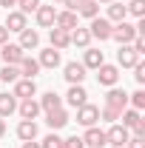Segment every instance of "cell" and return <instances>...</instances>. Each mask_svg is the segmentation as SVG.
Here are the masks:
<instances>
[{
    "instance_id": "obj_14",
    "label": "cell",
    "mask_w": 145,
    "mask_h": 148,
    "mask_svg": "<svg viewBox=\"0 0 145 148\" xmlns=\"http://www.w3.org/2000/svg\"><path fill=\"white\" fill-rule=\"evenodd\" d=\"M34 14H37V26H43V29H51L54 20H57L54 6H43V3H40V9H37Z\"/></svg>"
},
{
    "instance_id": "obj_25",
    "label": "cell",
    "mask_w": 145,
    "mask_h": 148,
    "mask_svg": "<svg viewBox=\"0 0 145 148\" xmlns=\"http://www.w3.org/2000/svg\"><path fill=\"white\" fill-rule=\"evenodd\" d=\"M77 14H83V17H100V3L97 0H80V6H77Z\"/></svg>"
},
{
    "instance_id": "obj_30",
    "label": "cell",
    "mask_w": 145,
    "mask_h": 148,
    "mask_svg": "<svg viewBox=\"0 0 145 148\" xmlns=\"http://www.w3.org/2000/svg\"><path fill=\"white\" fill-rule=\"evenodd\" d=\"M120 120H122V125L131 131L134 125H137V123H140V111H137V108H125L122 114H120Z\"/></svg>"
},
{
    "instance_id": "obj_37",
    "label": "cell",
    "mask_w": 145,
    "mask_h": 148,
    "mask_svg": "<svg viewBox=\"0 0 145 148\" xmlns=\"http://www.w3.org/2000/svg\"><path fill=\"white\" fill-rule=\"evenodd\" d=\"M63 148H85V143H83V137H68V140H63Z\"/></svg>"
},
{
    "instance_id": "obj_11",
    "label": "cell",
    "mask_w": 145,
    "mask_h": 148,
    "mask_svg": "<svg viewBox=\"0 0 145 148\" xmlns=\"http://www.w3.org/2000/svg\"><path fill=\"white\" fill-rule=\"evenodd\" d=\"M66 103H68L71 108H80V106H85V103H88V91H85L83 86H71L68 94H66Z\"/></svg>"
},
{
    "instance_id": "obj_45",
    "label": "cell",
    "mask_w": 145,
    "mask_h": 148,
    "mask_svg": "<svg viewBox=\"0 0 145 148\" xmlns=\"http://www.w3.org/2000/svg\"><path fill=\"white\" fill-rule=\"evenodd\" d=\"M97 3H114V0H97Z\"/></svg>"
},
{
    "instance_id": "obj_46",
    "label": "cell",
    "mask_w": 145,
    "mask_h": 148,
    "mask_svg": "<svg viewBox=\"0 0 145 148\" xmlns=\"http://www.w3.org/2000/svg\"><path fill=\"white\" fill-rule=\"evenodd\" d=\"M111 148H125V145H111Z\"/></svg>"
},
{
    "instance_id": "obj_17",
    "label": "cell",
    "mask_w": 145,
    "mask_h": 148,
    "mask_svg": "<svg viewBox=\"0 0 145 148\" xmlns=\"http://www.w3.org/2000/svg\"><path fill=\"white\" fill-rule=\"evenodd\" d=\"M17 46L23 49V51H29V49H37V46H40V34H37L34 29H29V26H26V29L20 32V43H17Z\"/></svg>"
},
{
    "instance_id": "obj_12",
    "label": "cell",
    "mask_w": 145,
    "mask_h": 148,
    "mask_svg": "<svg viewBox=\"0 0 145 148\" xmlns=\"http://www.w3.org/2000/svg\"><path fill=\"white\" fill-rule=\"evenodd\" d=\"M117 63H120L122 69H134V66L140 63V54H137L131 46H120V51H117Z\"/></svg>"
},
{
    "instance_id": "obj_35",
    "label": "cell",
    "mask_w": 145,
    "mask_h": 148,
    "mask_svg": "<svg viewBox=\"0 0 145 148\" xmlns=\"http://www.w3.org/2000/svg\"><path fill=\"white\" fill-rule=\"evenodd\" d=\"M40 148H63V140H60L57 134H49V137L40 143Z\"/></svg>"
},
{
    "instance_id": "obj_22",
    "label": "cell",
    "mask_w": 145,
    "mask_h": 148,
    "mask_svg": "<svg viewBox=\"0 0 145 148\" xmlns=\"http://www.w3.org/2000/svg\"><path fill=\"white\" fill-rule=\"evenodd\" d=\"M17 137L23 140V143L37 140V123H34V120H20V125H17Z\"/></svg>"
},
{
    "instance_id": "obj_6",
    "label": "cell",
    "mask_w": 145,
    "mask_h": 148,
    "mask_svg": "<svg viewBox=\"0 0 145 148\" xmlns=\"http://www.w3.org/2000/svg\"><path fill=\"white\" fill-rule=\"evenodd\" d=\"M105 106L108 108H117V111H125L128 108V94L122 88H117V86H111L108 94H105Z\"/></svg>"
},
{
    "instance_id": "obj_31",
    "label": "cell",
    "mask_w": 145,
    "mask_h": 148,
    "mask_svg": "<svg viewBox=\"0 0 145 148\" xmlns=\"http://www.w3.org/2000/svg\"><path fill=\"white\" fill-rule=\"evenodd\" d=\"M125 12L134 14V17H145V0H128Z\"/></svg>"
},
{
    "instance_id": "obj_29",
    "label": "cell",
    "mask_w": 145,
    "mask_h": 148,
    "mask_svg": "<svg viewBox=\"0 0 145 148\" xmlns=\"http://www.w3.org/2000/svg\"><path fill=\"white\" fill-rule=\"evenodd\" d=\"M20 80V69L17 66H3L0 69V83H17Z\"/></svg>"
},
{
    "instance_id": "obj_36",
    "label": "cell",
    "mask_w": 145,
    "mask_h": 148,
    "mask_svg": "<svg viewBox=\"0 0 145 148\" xmlns=\"http://www.w3.org/2000/svg\"><path fill=\"white\" fill-rule=\"evenodd\" d=\"M134 80H137L140 86H145V63H142V60L134 66Z\"/></svg>"
},
{
    "instance_id": "obj_41",
    "label": "cell",
    "mask_w": 145,
    "mask_h": 148,
    "mask_svg": "<svg viewBox=\"0 0 145 148\" xmlns=\"http://www.w3.org/2000/svg\"><path fill=\"white\" fill-rule=\"evenodd\" d=\"M3 43H9V29H6V26H0V46H3Z\"/></svg>"
},
{
    "instance_id": "obj_9",
    "label": "cell",
    "mask_w": 145,
    "mask_h": 148,
    "mask_svg": "<svg viewBox=\"0 0 145 148\" xmlns=\"http://www.w3.org/2000/svg\"><path fill=\"white\" fill-rule=\"evenodd\" d=\"M14 97H17V100H29V97H34L37 94V83L34 80H29V77H20L17 83H14Z\"/></svg>"
},
{
    "instance_id": "obj_8",
    "label": "cell",
    "mask_w": 145,
    "mask_h": 148,
    "mask_svg": "<svg viewBox=\"0 0 145 148\" xmlns=\"http://www.w3.org/2000/svg\"><path fill=\"white\" fill-rule=\"evenodd\" d=\"M97 80H100V86H117V80H120V69L117 66H108V63H103L100 69H97Z\"/></svg>"
},
{
    "instance_id": "obj_20",
    "label": "cell",
    "mask_w": 145,
    "mask_h": 148,
    "mask_svg": "<svg viewBox=\"0 0 145 148\" xmlns=\"http://www.w3.org/2000/svg\"><path fill=\"white\" fill-rule=\"evenodd\" d=\"M68 40H71V46H77V49H88V43H91V32L88 29H71L68 32Z\"/></svg>"
},
{
    "instance_id": "obj_15",
    "label": "cell",
    "mask_w": 145,
    "mask_h": 148,
    "mask_svg": "<svg viewBox=\"0 0 145 148\" xmlns=\"http://www.w3.org/2000/svg\"><path fill=\"white\" fill-rule=\"evenodd\" d=\"M77 17H80V14H77V12H68V9H66V12H57L54 26L63 29V32H71V29H77Z\"/></svg>"
},
{
    "instance_id": "obj_33",
    "label": "cell",
    "mask_w": 145,
    "mask_h": 148,
    "mask_svg": "<svg viewBox=\"0 0 145 148\" xmlns=\"http://www.w3.org/2000/svg\"><path fill=\"white\" fill-rule=\"evenodd\" d=\"M17 12H23V14H29V12H37L40 9V0H17Z\"/></svg>"
},
{
    "instance_id": "obj_39",
    "label": "cell",
    "mask_w": 145,
    "mask_h": 148,
    "mask_svg": "<svg viewBox=\"0 0 145 148\" xmlns=\"http://www.w3.org/2000/svg\"><path fill=\"white\" fill-rule=\"evenodd\" d=\"M131 131H134V137H145V120H142V117H140V123H137Z\"/></svg>"
},
{
    "instance_id": "obj_42",
    "label": "cell",
    "mask_w": 145,
    "mask_h": 148,
    "mask_svg": "<svg viewBox=\"0 0 145 148\" xmlns=\"http://www.w3.org/2000/svg\"><path fill=\"white\" fill-rule=\"evenodd\" d=\"M0 6L3 9H12V6H17V0H0Z\"/></svg>"
},
{
    "instance_id": "obj_3",
    "label": "cell",
    "mask_w": 145,
    "mask_h": 148,
    "mask_svg": "<svg viewBox=\"0 0 145 148\" xmlns=\"http://www.w3.org/2000/svg\"><path fill=\"white\" fill-rule=\"evenodd\" d=\"M0 57H3L6 66H20V60L26 57V51L20 49L17 43H3V46H0Z\"/></svg>"
},
{
    "instance_id": "obj_32",
    "label": "cell",
    "mask_w": 145,
    "mask_h": 148,
    "mask_svg": "<svg viewBox=\"0 0 145 148\" xmlns=\"http://www.w3.org/2000/svg\"><path fill=\"white\" fill-rule=\"evenodd\" d=\"M128 103H131V106H134V108H137V111H142V108H145V91H142V88H140V91L128 94Z\"/></svg>"
},
{
    "instance_id": "obj_34",
    "label": "cell",
    "mask_w": 145,
    "mask_h": 148,
    "mask_svg": "<svg viewBox=\"0 0 145 148\" xmlns=\"http://www.w3.org/2000/svg\"><path fill=\"white\" fill-rule=\"evenodd\" d=\"M120 114H122V111L108 108V106H105V108L100 111V120H105V123H117V120H120Z\"/></svg>"
},
{
    "instance_id": "obj_10",
    "label": "cell",
    "mask_w": 145,
    "mask_h": 148,
    "mask_svg": "<svg viewBox=\"0 0 145 148\" xmlns=\"http://www.w3.org/2000/svg\"><path fill=\"white\" fill-rule=\"evenodd\" d=\"M71 86H83V80H85V66L83 63H66V74H63Z\"/></svg>"
},
{
    "instance_id": "obj_5",
    "label": "cell",
    "mask_w": 145,
    "mask_h": 148,
    "mask_svg": "<svg viewBox=\"0 0 145 148\" xmlns=\"http://www.w3.org/2000/svg\"><path fill=\"white\" fill-rule=\"evenodd\" d=\"M111 20L105 17H91V26H88V32L91 37H97V40H111Z\"/></svg>"
},
{
    "instance_id": "obj_43",
    "label": "cell",
    "mask_w": 145,
    "mask_h": 148,
    "mask_svg": "<svg viewBox=\"0 0 145 148\" xmlns=\"http://www.w3.org/2000/svg\"><path fill=\"white\" fill-rule=\"evenodd\" d=\"M23 148H40V143H34V140H29V143H23Z\"/></svg>"
},
{
    "instance_id": "obj_24",
    "label": "cell",
    "mask_w": 145,
    "mask_h": 148,
    "mask_svg": "<svg viewBox=\"0 0 145 148\" xmlns=\"http://www.w3.org/2000/svg\"><path fill=\"white\" fill-rule=\"evenodd\" d=\"M6 29L20 34V32L26 29V14H23V12H9V17H6Z\"/></svg>"
},
{
    "instance_id": "obj_47",
    "label": "cell",
    "mask_w": 145,
    "mask_h": 148,
    "mask_svg": "<svg viewBox=\"0 0 145 148\" xmlns=\"http://www.w3.org/2000/svg\"><path fill=\"white\" fill-rule=\"evenodd\" d=\"M57 3H63V0H57Z\"/></svg>"
},
{
    "instance_id": "obj_23",
    "label": "cell",
    "mask_w": 145,
    "mask_h": 148,
    "mask_svg": "<svg viewBox=\"0 0 145 148\" xmlns=\"http://www.w3.org/2000/svg\"><path fill=\"white\" fill-rule=\"evenodd\" d=\"M17 69H20V77H29V80H34V74L40 71V63H37L34 57H23Z\"/></svg>"
},
{
    "instance_id": "obj_28",
    "label": "cell",
    "mask_w": 145,
    "mask_h": 148,
    "mask_svg": "<svg viewBox=\"0 0 145 148\" xmlns=\"http://www.w3.org/2000/svg\"><path fill=\"white\" fill-rule=\"evenodd\" d=\"M125 17H128V12H125L122 3H108V17H105V20H111V23H122Z\"/></svg>"
},
{
    "instance_id": "obj_26",
    "label": "cell",
    "mask_w": 145,
    "mask_h": 148,
    "mask_svg": "<svg viewBox=\"0 0 145 148\" xmlns=\"http://www.w3.org/2000/svg\"><path fill=\"white\" fill-rule=\"evenodd\" d=\"M40 111H54V108H60L63 106V100H60V94H54V91H49V94H43L40 100Z\"/></svg>"
},
{
    "instance_id": "obj_19",
    "label": "cell",
    "mask_w": 145,
    "mask_h": 148,
    "mask_svg": "<svg viewBox=\"0 0 145 148\" xmlns=\"http://www.w3.org/2000/svg\"><path fill=\"white\" fill-rule=\"evenodd\" d=\"M49 37H51V49H57V51H63V49H68V46H71L68 32H63V29H57V26H51Z\"/></svg>"
},
{
    "instance_id": "obj_13",
    "label": "cell",
    "mask_w": 145,
    "mask_h": 148,
    "mask_svg": "<svg viewBox=\"0 0 145 148\" xmlns=\"http://www.w3.org/2000/svg\"><path fill=\"white\" fill-rule=\"evenodd\" d=\"M83 143L88 148H103L105 145V131H100L97 125H91V128H85V134H83Z\"/></svg>"
},
{
    "instance_id": "obj_4",
    "label": "cell",
    "mask_w": 145,
    "mask_h": 148,
    "mask_svg": "<svg viewBox=\"0 0 145 148\" xmlns=\"http://www.w3.org/2000/svg\"><path fill=\"white\" fill-rule=\"evenodd\" d=\"M128 140H131V131L120 123H111V128L105 131V143H111V145H125Z\"/></svg>"
},
{
    "instance_id": "obj_21",
    "label": "cell",
    "mask_w": 145,
    "mask_h": 148,
    "mask_svg": "<svg viewBox=\"0 0 145 148\" xmlns=\"http://www.w3.org/2000/svg\"><path fill=\"white\" fill-rule=\"evenodd\" d=\"M103 63H105V54H103L100 49H85V57H83V66H85V69H94V71H97Z\"/></svg>"
},
{
    "instance_id": "obj_18",
    "label": "cell",
    "mask_w": 145,
    "mask_h": 148,
    "mask_svg": "<svg viewBox=\"0 0 145 148\" xmlns=\"http://www.w3.org/2000/svg\"><path fill=\"white\" fill-rule=\"evenodd\" d=\"M37 63H40V69H57V66H60V51L49 46V49L40 51V60H37Z\"/></svg>"
},
{
    "instance_id": "obj_7",
    "label": "cell",
    "mask_w": 145,
    "mask_h": 148,
    "mask_svg": "<svg viewBox=\"0 0 145 148\" xmlns=\"http://www.w3.org/2000/svg\"><path fill=\"white\" fill-rule=\"evenodd\" d=\"M46 125H49L51 131L66 128V125H68V111L63 108V106H60V108H54V111H46Z\"/></svg>"
},
{
    "instance_id": "obj_1",
    "label": "cell",
    "mask_w": 145,
    "mask_h": 148,
    "mask_svg": "<svg viewBox=\"0 0 145 148\" xmlns=\"http://www.w3.org/2000/svg\"><path fill=\"white\" fill-rule=\"evenodd\" d=\"M77 123H80L83 128L97 125V123H100V108H97V106H91V103L80 106V108H77Z\"/></svg>"
},
{
    "instance_id": "obj_2",
    "label": "cell",
    "mask_w": 145,
    "mask_h": 148,
    "mask_svg": "<svg viewBox=\"0 0 145 148\" xmlns=\"http://www.w3.org/2000/svg\"><path fill=\"white\" fill-rule=\"evenodd\" d=\"M111 37H114L120 46H131V40L137 37V29H134L128 20H122V23H117V26L111 29Z\"/></svg>"
},
{
    "instance_id": "obj_44",
    "label": "cell",
    "mask_w": 145,
    "mask_h": 148,
    "mask_svg": "<svg viewBox=\"0 0 145 148\" xmlns=\"http://www.w3.org/2000/svg\"><path fill=\"white\" fill-rule=\"evenodd\" d=\"M6 134V123H3V117H0V137Z\"/></svg>"
},
{
    "instance_id": "obj_27",
    "label": "cell",
    "mask_w": 145,
    "mask_h": 148,
    "mask_svg": "<svg viewBox=\"0 0 145 148\" xmlns=\"http://www.w3.org/2000/svg\"><path fill=\"white\" fill-rule=\"evenodd\" d=\"M17 111V97L14 94H0V117H9Z\"/></svg>"
},
{
    "instance_id": "obj_38",
    "label": "cell",
    "mask_w": 145,
    "mask_h": 148,
    "mask_svg": "<svg viewBox=\"0 0 145 148\" xmlns=\"http://www.w3.org/2000/svg\"><path fill=\"white\" fill-rule=\"evenodd\" d=\"M125 148H145V137H131L125 143Z\"/></svg>"
},
{
    "instance_id": "obj_40",
    "label": "cell",
    "mask_w": 145,
    "mask_h": 148,
    "mask_svg": "<svg viewBox=\"0 0 145 148\" xmlns=\"http://www.w3.org/2000/svg\"><path fill=\"white\" fill-rule=\"evenodd\" d=\"M63 6H66L68 12H77V6H80V0H63Z\"/></svg>"
},
{
    "instance_id": "obj_16",
    "label": "cell",
    "mask_w": 145,
    "mask_h": 148,
    "mask_svg": "<svg viewBox=\"0 0 145 148\" xmlns=\"http://www.w3.org/2000/svg\"><path fill=\"white\" fill-rule=\"evenodd\" d=\"M17 111H20V117H23V120H37V114H40V103H37L34 97H29V100H20Z\"/></svg>"
}]
</instances>
